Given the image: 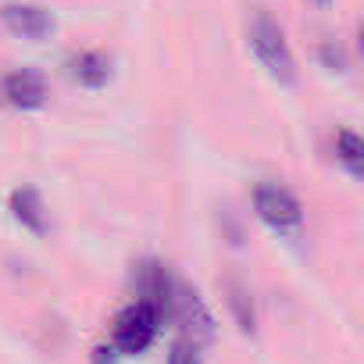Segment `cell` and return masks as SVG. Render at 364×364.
<instances>
[{
  "label": "cell",
  "mask_w": 364,
  "mask_h": 364,
  "mask_svg": "<svg viewBox=\"0 0 364 364\" xmlns=\"http://www.w3.org/2000/svg\"><path fill=\"white\" fill-rule=\"evenodd\" d=\"M247 36H250V50H254V58L264 65V72H268L275 82L293 86V82H296V61H293V50H289V40H286L282 26H279L268 11H257Z\"/></svg>",
  "instance_id": "6da1fadb"
},
{
  "label": "cell",
  "mask_w": 364,
  "mask_h": 364,
  "mask_svg": "<svg viewBox=\"0 0 364 364\" xmlns=\"http://www.w3.org/2000/svg\"><path fill=\"white\" fill-rule=\"evenodd\" d=\"M254 211L272 232L296 236L304 229V208L282 182H272V178L257 182L254 186Z\"/></svg>",
  "instance_id": "7a4b0ae2"
},
{
  "label": "cell",
  "mask_w": 364,
  "mask_h": 364,
  "mask_svg": "<svg viewBox=\"0 0 364 364\" xmlns=\"http://www.w3.org/2000/svg\"><path fill=\"white\" fill-rule=\"evenodd\" d=\"M157 325H161V314H157L150 304L136 300V304H129V307L114 318L111 346H114L118 353H143V350L154 343Z\"/></svg>",
  "instance_id": "3957f363"
},
{
  "label": "cell",
  "mask_w": 364,
  "mask_h": 364,
  "mask_svg": "<svg viewBox=\"0 0 364 364\" xmlns=\"http://www.w3.org/2000/svg\"><path fill=\"white\" fill-rule=\"evenodd\" d=\"M136 293H139V300H143V304H150L161 318H168V314H171L175 282L168 279L164 264H157V261H143V264L136 268Z\"/></svg>",
  "instance_id": "277c9868"
},
{
  "label": "cell",
  "mask_w": 364,
  "mask_h": 364,
  "mask_svg": "<svg viewBox=\"0 0 364 364\" xmlns=\"http://www.w3.org/2000/svg\"><path fill=\"white\" fill-rule=\"evenodd\" d=\"M0 18L22 40H47L54 33V18L40 4H4L0 8Z\"/></svg>",
  "instance_id": "5b68a950"
},
{
  "label": "cell",
  "mask_w": 364,
  "mask_h": 364,
  "mask_svg": "<svg viewBox=\"0 0 364 364\" xmlns=\"http://www.w3.org/2000/svg\"><path fill=\"white\" fill-rule=\"evenodd\" d=\"M4 97L8 104L22 107V111H36L47 104V79L36 68H15L11 75H4Z\"/></svg>",
  "instance_id": "8992f818"
},
{
  "label": "cell",
  "mask_w": 364,
  "mask_h": 364,
  "mask_svg": "<svg viewBox=\"0 0 364 364\" xmlns=\"http://www.w3.org/2000/svg\"><path fill=\"white\" fill-rule=\"evenodd\" d=\"M68 75L86 90H100L111 79V58L100 50H79L68 58Z\"/></svg>",
  "instance_id": "52a82bcc"
},
{
  "label": "cell",
  "mask_w": 364,
  "mask_h": 364,
  "mask_svg": "<svg viewBox=\"0 0 364 364\" xmlns=\"http://www.w3.org/2000/svg\"><path fill=\"white\" fill-rule=\"evenodd\" d=\"M11 211L29 232H36V236L47 232V208H43V197L33 186H22V190L11 193Z\"/></svg>",
  "instance_id": "ba28073f"
},
{
  "label": "cell",
  "mask_w": 364,
  "mask_h": 364,
  "mask_svg": "<svg viewBox=\"0 0 364 364\" xmlns=\"http://www.w3.org/2000/svg\"><path fill=\"white\" fill-rule=\"evenodd\" d=\"M336 157L346 164V171L353 178L364 171V143H360V136L353 129H339L336 132Z\"/></svg>",
  "instance_id": "9c48e42d"
},
{
  "label": "cell",
  "mask_w": 364,
  "mask_h": 364,
  "mask_svg": "<svg viewBox=\"0 0 364 364\" xmlns=\"http://www.w3.org/2000/svg\"><path fill=\"white\" fill-rule=\"evenodd\" d=\"M229 289V307H232V314H236V325H240V332H254V325H257V314H254V300H250V293L240 286V282H229L225 286Z\"/></svg>",
  "instance_id": "30bf717a"
},
{
  "label": "cell",
  "mask_w": 364,
  "mask_h": 364,
  "mask_svg": "<svg viewBox=\"0 0 364 364\" xmlns=\"http://www.w3.org/2000/svg\"><path fill=\"white\" fill-rule=\"evenodd\" d=\"M318 54H321V65H325V68H332V72H346V68H350L346 50H343L339 43H332V40H328V43H321V50H318Z\"/></svg>",
  "instance_id": "8fae6325"
},
{
  "label": "cell",
  "mask_w": 364,
  "mask_h": 364,
  "mask_svg": "<svg viewBox=\"0 0 364 364\" xmlns=\"http://www.w3.org/2000/svg\"><path fill=\"white\" fill-rule=\"evenodd\" d=\"M168 364H200V353H197V343L190 339H178L168 353Z\"/></svg>",
  "instance_id": "7c38bea8"
},
{
  "label": "cell",
  "mask_w": 364,
  "mask_h": 364,
  "mask_svg": "<svg viewBox=\"0 0 364 364\" xmlns=\"http://www.w3.org/2000/svg\"><path fill=\"white\" fill-rule=\"evenodd\" d=\"M93 364H118V350L114 346H93Z\"/></svg>",
  "instance_id": "4fadbf2b"
},
{
  "label": "cell",
  "mask_w": 364,
  "mask_h": 364,
  "mask_svg": "<svg viewBox=\"0 0 364 364\" xmlns=\"http://www.w3.org/2000/svg\"><path fill=\"white\" fill-rule=\"evenodd\" d=\"M311 4H318V8H328V4H332V0H311Z\"/></svg>",
  "instance_id": "5bb4252c"
}]
</instances>
